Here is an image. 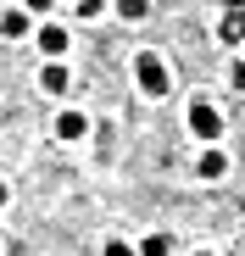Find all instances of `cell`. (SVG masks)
<instances>
[{
    "label": "cell",
    "instance_id": "1",
    "mask_svg": "<svg viewBox=\"0 0 245 256\" xmlns=\"http://www.w3.org/2000/svg\"><path fill=\"white\" fill-rule=\"evenodd\" d=\"M134 78H140V90H145L150 100H162V95L173 90V78H168V62H162L156 50H140V56H134Z\"/></svg>",
    "mask_w": 245,
    "mask_h": 256
},
{
    "label": "cell",
    "instance_id": "2",
    "mask_svg": "<svg viewBox=\"0 0 245 256\" xmlns=\"http://www.w3.org/2000/svg\"><path fill=\"white\" fill-rule=\"evenodd\" d=\"M190 134L206 140V145H218V134H223V112H218L212 100H195V106H190Z\"/></svg>",
    "mask_w": 245,
    "mask_h": 256
},
{
    "label": "cell",
    "instance_id": "3",
    "mask_svg": "<svg viewBox=\"0 0 245 256\" xmlns=\"http://www.w3.org/2000/svg\"><path fill=\"white\" fill-rule=\"evenodd\" d=\"M218 39L223 45H245V0H228V12L218 17Z\"/></svg>",
    "mask_w": 245,
    "mask_h": 256
},
{
    "label": "cell",
    "instance_id": "4",
    "mask_svg": "<svg viewBox=\"0 0 245 256\" xmlns=\"http://www.w3.org/2000/svg\"><path fill=\"white\" fill-rule=\"evenodd\" d=\"M90 134V117L84 112H62L56 117V140H84Z\"/></svg>",
    "mask_w": 245,
    "mask_h": 256
},
{
    "label": "cell",
    "instance_id": "5",
    "mask_svg": "<svg viewBox=\"0 0 245 256\" xmlns=\"http://www.w3.org/2000/svg\"><path fill=\"white\" fill-rule=\"evenodd\" d=\"M39 50H45L50 62H56V56H67V28H56V22H45V28H39Z\"/></svg>",
    "mask_w": 245,
    "mask_h": 256
},
{
    "label": "cell",
    "instance_id": "6",
    "mask_svg": "<svg viewBox=\"0 0 245 256\" xmlns=\"http://www.w3.org/2000/svg\"><path fill=\"white\" fill-rule=\"evenodd\" d=\"M195 173H200V178H206V184H218V178L228 173V156H223V150H206V156H200V162H195Z\"/></svg>",
    "mask_w": 245,
    "mask_h": 256
},
{
    "label": "cell",
    "instance_id": "7",
    "mask_svg": "<svg viewBox=\"0 0 245 256\" xmlns=\"http://www.w3.org/2000/svg\"><path fill=\"white\" fill-rule=\"evenodd\" d=\"M39 90H45V95H67V67H45V72H39Z\"/></svg>",
    "mask_w": 245,
    "mask_h": 256
},
{
    "label": "cell",
    "instance_id": "8",
    "mask_svg": "<svg viewBox=\"0 0 245 256\" xmlns=\"http://www.w3.org/2000/svg\"><path fill=\"white\" fill-rule=\"evenodd\" d=\"M0 34H6V39H22V34H28V6H22V12H6V17H0Z\"/></svg>",
    "mask_w": 245,
    "mask_h": 256
},
{
    "label": "cell",
    "instance_id": "9",
    "mask_svg": "<svg viewBox=\"0 0 245 256\" xmlns=\"http://www.w3.org/2000/svg\"><path fill=\"white\" fill-rule=\"evenodd\" d=\"M117 17L122 22H145L150 17V0H117Z\"/></svg>",
    "mask_w": 245,
    "mask_h": 256
},
{
    "label": "cell",
    "instance_id": "10",
    "mask_svg": "<svg viewBox=\"0 0 245 256\" xmlns=\"http://www.w3.org/2000/svg\"><path fill=\"white\" fill-rule=\"evenodd\" d=\"M140 256H173V234H150L140 245Z\"/></svg>",
    "mask_w": 245,
    "mask_h": 256
},
{
    "label": "cell",
    "instance_id": "11",
    "mask_svg": "<svg viewBox=\"0 0 245 256\" xmlns=\"http://www.w3.org/2000/svg\"><path fill=\"white\" fill-rule=\"evenodd\" d=\"M72 12L90 22V17H100V12H106V0H72Z\"/></svg>",
    "mask_w": 245,
    "mask_h": 256
},
{
    "label": "cell",
    "instance_id": "12",
    "mask_svg": "<svg viewBox=\"0 0 245 256\" xmlns=\"http://www.w3.org/2000/svg\"><path fill=\"white\" fill-rule=\"evenodd\" d=\"M106 256H140V250H134L128 240H106Z\"/></svg>",
    "mask_w": 245,
    "mask_h": 256
},
{
    "label": "cell",
    "instance_id": "13",
    "mask_svg": "<svg viewBox=\"0 0 245 256\" xmlns=\"http://www.w3.org/2000/svg\"><path fill=\"white\" fill-rule=\"evenodd\" d=\"M228 84H234V90H245V62H234V72H228Z\"/></svg>",
    "mask_w": 245,
    "mask_h": 256
},
{
    "label": "cell",
    "instance_id": "14",
    "mask_svg": "<svg viewBox=\"0 0 245 256\" xmlns=\"http://www.w3.org/2000/svg\"><path fill=\"white\" fill-rule=\"evenodd\" d=\"M22 6H28V12H50L56 0H22Z\"/></svg>",
    "mask_w": 245,
    "mask_h": 256
},
{
    "label": "cell",
    "instance_id": "15",
    "mask_svg": "<svg viewBox=\"0 0 245 256\" xmlns=\"http://www.w3.org/2000/svg\"><path fill=\"white\" fill-rule=\"evenodd\" d=\"M6 200H12V190H6V184H0V206H6Z\"/></svg>",
    "mask_w": 245,
    "mask_h": 256
},
{
    "label": "cell",
    "instance_id": "16",
    "mask_svg": "<svg viewBox=\"0 0 245 256\" xmlns=\"http://www.w3.org/2000/svg\"><path fill=\"white\" fill-rule=\"evenodd\" d=\"M195 256H218V250H195Z\"/></svg>",
    "mask_w": 245,
    "mask_h": 256
}]
</instances>
